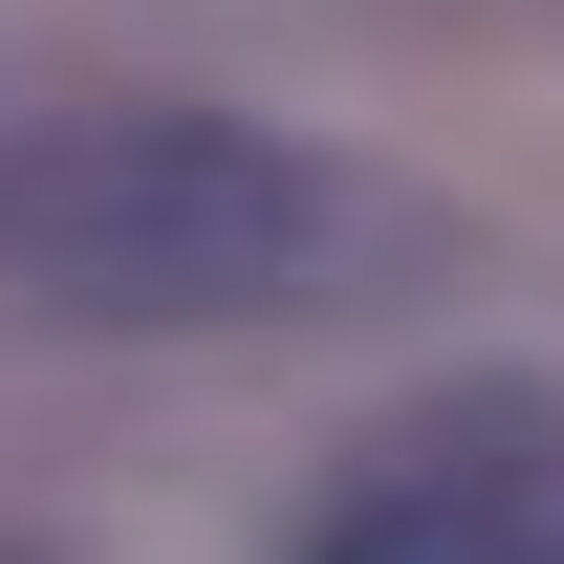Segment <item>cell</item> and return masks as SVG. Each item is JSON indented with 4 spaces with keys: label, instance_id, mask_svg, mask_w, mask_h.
<instances>
[{
    "label": "cell",
    "instance_id": "6da1fadb",
    "mask_svg": "<svg viewBox=\"0 0 564 564\" xmlns=\"http://www.w3.org/2000/svg\"><path fill=\"white\" fill-rule=\"evenodd\" d=\"M326 261V174L239 109H87V131L0 152V282L87 304V326H217Z\"/></svg>",
    "mask_w": 564,
    "mask_h": 564
},
{
    "label": "cell",
    "instance_id": "7a4b0ae2",
    "mask_svg": "<svg viewBox=\"0 0 564 564\" xmlns=\"http://www.w3.org/2000/svg\"><path fill=\"white\" fill-rule=\"evenodd\" d=\"M304 564H543V543H521L499 499H456V478H391V499H348Z\"/></svg>",
    "mask_w": 564,
    "mask_h": 564
}]
</instances>
